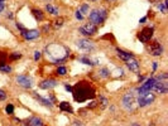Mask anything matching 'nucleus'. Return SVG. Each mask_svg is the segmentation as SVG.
Listing matches in <instances>:
<instances>
[{"mask_svg": "<svg viewBox=\"0 0 168 126\" xmlns=\"http://www.w3.org/2000/svg\"><path fill=\"white\" fill-rule=\"evenodd\" d=\"M72 96L73 100L81 104L88 100H92L96 96V88L88 81H78L72 86Z\"/></svg>", "mask_w": 168, "mask_h": 126, "instance_id": "f257e3e1", "label": "nucleus"}, {"mask_svg": "<svg viewBox=\"0 0 168 126\" xmlns=\"http://www.w3.org/2000/svg\"><path fill=\"white\" fill-rule=\"evenodd\" d=\"M44 52L47 54V57L52 60L54 64L64 63L70 55V49L67 47L61 44V43H56V42L46 47Z\"/></svg>", "mask_w": 168, "mask_h": 126, "instance_id": "f03ea898", "label": "nucleus"}, {"mask_svg": "<svg viewBox=\"0 0 168 126\" xmlns=\"http://www.w3.org/2000/svg\"><path fill=\"white\" fill-rule=\"evenodd\" d=\"M106 18H108V10L106 9H94L90 14H88V20H90V23H92V24H95L99 27V24H102Z\"/></svg>", "mask_w": 168, "mask_h": 126, "instance_id": "7ed1b4c3", "label": "nucleus"}, {"mask_svg": "<svg viewBox=\"0 0 168 126\" xmlns=\"http://www.w3.org/2000/svg\"><path fill=\"white\" fill-rule=\"evenodd\" d=\"M135 104H137V96H135V93H134V90L127 92L123 96V99H121V106H123L125 110L132 111L134 109Z\"/></svg>", "mask_w": 168, "mask_h": 126, "instance_id": "20e7f679", "label": "nucleus"}, {"mask_svg": "<svg viewBox=\"0 0 168 126\" xmlns=\"http://www.w3.org/2000/svg\"><path fill=\"white\" fill-rule=\"evenodd\" d=\"M154 101H156V95L152 92L142 93V95H138L137 97V105L139 107H146L148 105H152Z\"/></svg>", "mask_w": 168, "mask_h": 126, "instance_id": "39448f33", "label": "nucleus"}, {"mask_svg": "<svg viewBox=\"0 0 168 126\" xmlns=\"http://www.w3.org/2000/svg\"><path fill=\"white\" fill-rule=\"evenodd\" d=\"M97 30H99V27L92 24V23H85L83 25H81L80 28H78V32L85 35V37H92L95 35L97 33Z\"/></svg>", "mask_w": 168, "mask_h": 126, "instance_id": "423d86ee", "label": "nucleus"}, {"mask_svg": "<svg viewBox=\"0 0 168 126\" xmlns=\"http://www.w3.org/2000/svg\"><path fill=\"white\" fill-rule=\"evenodd\" d=\"M148 52L151 53L153 57H159L163 53V45L159 40H153L148 45Z\"/></svg>", "mask_w": 168, "mask_h": 126, "instance_id": "0eeeda50", "label": "nucleus"}, {"mask_svg": "<svg viewBox=\"0 0 168 126\" xmlns=\"http://www.w3.org/2000/svg\"><path fill=\"white\" fill-rule=\"evenodd\" d=\"M153 33H154V29L152 27H146L138 33V39L142 42V43H148L149 40L152 39Z\"/></svg>", "mask_w": 168, "mask_h": 126, "instance_id": "6e6552de", "label": "nucleus"}, {"mask_svg": "<svg viewBox=\"0 0 168 126\" xmlns=\"http://www.w3.org/2000/svg\"><path fill=\"white\" fill-rule=\"evenodd\" d=\"M154 83H156V78H154V76H152V77L147 78V80L143 82V85L137 90L138 95H142V93L151 92V91H152V88H153V86H154Z\"/></svg>", "mask_w": 168, "mask_h": 126, "instance_id": "1a4fd4ad", "label": "nucleus"}, {"mask_svg": "<svg viewBox=\"0 0 168 126\" xmlns=\"http://www.w3.org/2000/svg\"><path fill=\"white\" fill-rule=\"evenodd\" d=\"M76 45L78 47V49H81L83 50V52H91V50H94L95 49V44H94V42H91V40H88V39H78L76 42Z\"/></svg>", "mask_w": 168, "mask_h": 126, "instance_id": "9d476101", "label": "nucleus"}, {"mask_svg": "<svg viewBox=\"0 0 168 126\" xmlns=\"http://www.w3.org/2000/svg\"><path fill=\"white\" fill-rule=\"evenodd\" d=\"M15 81H17L18 85L22 86L23 88H32V86H33V81H32V78L25 76V74H19V76H17Z\"/></svg>", "mask_w": 168, "mask_h": 126, "instance_id": "9b49d317", "label": "nucleus"}, {"mask_svg": "<svg viewBox=\"0 0 168 126\" xmlns=\"http://www.w3.org/2000/svg\"><path fill=\"white\" fill-rule=\"evenodd\" d=\"M20 34H22V37L25 40H34V39H37L41 35V30H37V29H24V30L20 32Z\"/></svg>", "mask_w": 168, "mask_h": 126, "instance_id": "f8f14e48", "label": "nucleus"}, {"mask_svg": "<svg viewBox=\"0 0 168 126\" xmlns=\"http://www.w3.org/2000/svg\"><path fill=\"white\" fill-rule=\"evenodd\" d=\"M152 90L161 95H166L168 92V81H156Z\"/></svg>", "mask_w": 168, "mask_h": 126, "instance_id": "ddd939ff", "label": "nucleus"}, {"mask_svg": "<svg viewBox=\"0 0 168 126\" xmlns=\"http://www.w3.org/2000/svg\"><path fill=\"white\" fill-rule=\"evenodd\" d=\"M58 86V81L54 80V78H47V80H43L39 83V88L42 90H52V88Z\"/></svg>", "mask_w": 168, "mask_h": 126, "instance_id": "4468645a", "label": "nucleus"}, {"mask_svg": "<svg viewBox=\"0 0 168 126\" xmlns=\"http://www.w3.org/2000/svg\"><path fill=\"white\" fill-rule=\"evenodd\" d=\"M125 64H127V67L132 72H134V73H138L139 72V68H140V66H139V62H138L137 59L130 58V59H128L127 62H125Z\"/></svg>", "mask_w": 168, "mask_h": 126, "instance_id": "2eb2a0df", "label": "nucleus"}, {"mask_svg": "<svg viewBox=\"0 0 168 126\" xmlns=\"http://www.w3.org/2000/svg\"><path fill=\"white\" fill-rule=\"evenodd\" d=\"M116 55H118L120 59H123L124 62H127V60L130 59V58H134V54L133 53L127 52V50H123V49H120V48H116Z\"/></svg>", "mask_w": 168, "mask_h": 126, "instance_id": "dca6fc26", "label": "nucleus"}, {"mask_svg": "<svg viewBox=\"0 0 168 126\" xmlns=\"http://www.w3.org/2000/svg\"><path fill=\"white\" fill-rule=\"evenodd\" d=\"M27 125L28 126H44V122L38 116H32L30 119L27 120Z\"/></svg>", "mask_w": 168, "mask_h": 126, "instance_id": "f3484780", "label": "nucleus"}, {"mask_svg": "<svg viewBox=\"0 0 168 126\" xmlns=\"http://www.w3.org/2000/svg\"><path fill=\"white\" fill-rule=\"evenodd\" d=\"M33 97H34L35 100H38V101L41 102L42 105H44V106H48L49 109H51V107L53 106V104H52V102H51V100H49V99H46V97H42V96H39V95H38V93H37V92H33Z\"/></svg>", "mask_w": 168, "mask_h": 126, "instance_id": "a211bd4d", "label": "nucleus"}, {"mask_svg": "<svg viewBox=\"0 0 168 126\" xmlns=\"http://www.w3.org/2000/svg\"><path fill=\"white\" fill-rule=\"evenodd\" d=\"M78 62H81L83 64H87V66H95V64H99L100 60L99 59H90L88 57H86V55H82V57L78 58Z\"/></svg>", "mask_w": 168, "mask_h": 126, "instance_id": "6ab92c4d", "label": "nucleus"}, {"mask_svg": "<svg viewBox=\"0 0 168 126\" xmlns=\"http://www.w3.org/2000/svg\"><path fill=\"white\" fill-rule=\"evenodd\" d=\"M32 14L35 18V20L38 22H43L44 20V13L41 10V9H32Z\"/></svg>", "mask_w": 168, "mask_h": 126, "instance_id": "aec40b11", "label": "nucleus"}, {"mask_svg": "<svg viewBox=\"0 0 168 126\" xmlns=\"http://www.w3.org/2000/svg\"><path fill=\"white\" fill-rule=\"evenodd\" d=\"M59 110L61 111H64V112H68V114H72L73 112L72 107H71V105H70L68 102H61V104H59Z\"/></svg>", "mask_w": 168, "mask_h": 126, "instance_id": "412c9836", "label": "nucleus"}, {"mask_svg": "<svg viewBox=\"0 0 168 126\" xmlns=\"http://www.w3.org/2000/svg\"><path fill=\"white\" fill-rule=\"evenodd\" d=\"M46 10L49 14H52V15H58V13H59V9L53 6L52 4H47V5H46Z\"/></svg>", "mask_w": 168, "mask_h": 126, "instance_id": "4be33fe9", "label": "nucleus"}, {"mask_svg": "<svg viewBox=\"0 0 168 126\" xmlns=\"http://www.w3.org/2000/svg\"><path fill=\"white\" fill-rule=\"evenodd\" d=\"M167 6H168V0H164L163 3L158 4V10H161L162 14H167Z\"/></svg>", "mask_w": 168, "mask_h": 126, "instance_id": "5701e85b", "label": "nucleus"}, {"mask_svg": "<svg viewBox=\"0 0 168 126\" xmlns=\"http://www.w3.org/2000/svg\"><path fill=\"white\" fill-rule=\"evenodd\" d=\"M99 76H100L101 78H108V77H110V71H109V68H106V67L101 68L100 71H99Z\"/></svg>", "mask_w": 168, "mask_h": 126, "instance_id": "b1692460", "label": "nucleus"}, {"mask_svg": "<svg viewBox=\"0 0 168 126\" xmlns=\"http://www.w3.org/2000/svg\"><path fill=\"white\" fill-rule=\"evenodd\" d=\"M63 23H64V19H63V18H57V19H56L54 20V23H53V27L56 28V29H58V28H61V27H62L63 25Z\"/></svg>", "mask_w": 168, "mask_h": 126, "instance_id": "393cba45", "label": "nucleus"}, {"mask_svg": "<svg viewBox=\"0 0 168 126\" xmlns=\"http://www.w3.org/2000/svg\"><path fill=\"white\" fill-rule=\"evenodd\" d=\"M7 59H8V54L0 50V66H4V64H8V63H7Z\"/></svg>", "mask_w": 168, "mask_h": 126, "instance_id": "a878e982", "label": "nucleus"}, {"mask_svg": "<svg viewBox=\"0 0 168 126\" xmlns=\"http://www.w3.org/2000/svg\"><path fill=\"white\" fill-rule=\"evenodd\" d=\"M99 104L101 106V109H105V107L109 105V100L106 99L105 96H100V102H99Z\"/></svg>", "mask_w": 168, "mask_h": 126, "instance_id": "bb28decb", "label": "nucleus"}, {"mask_svg": "<svg viewBox=\"0 0 168 126\" xmlns=\"http://www.w3.org/2000/svg\"><path fill=\"white\" fill-rule=\"evenodd\" d=\"M22 58V53L19 52H13L10 53V55H9V59L10 60H17V59H20Z\"/></svg>", "mask_w": 168, "mask_h": 126, "instance_id": "cd10ccee", "label": "nucleus"}, {"mask_svg": "<svg viewBox=\"0 0 168 126\" xmlns=\"http://www.w3.org/2000/svg\"><path fill=\"white\" fill-rule=\"evenodd\" d=\"M56 73L58 74V76H66V73H67V68L66 67H63V66H61L57 68V71H56Z\"/></svg>", "mask_w": 168, "mask_h": 126, "instance_id": "c85d7f7f", "label": "nucleus"}, {"mask_svg": "<svg viewBox=\"0 0 168 126\" xmlns=\"http://www.w3.org/2000/svg\"><path fill=\"white\" fill-rule=\"evenodd\" d=\"M12 71H13V68L10 66H8V64L0 66V72H3V73H10Z\"/></svg>", "mask_w": 168, "mask_h": 126, "instance_id": "c756f323", "label": "nucleus"}, {"mask_svg": "<svg viewBox=\"0 0 168 126\" xmlns=\"http://www.w3.org/2000/svg\"><path fill=\"white\" fill-rule=\"evenodd\" d=\"M78 12H80L82 15H85V14H87L88 13V4H82L81 5V8L78 9Z\"/></svg>", "mask_w": 168, "mask_h": 126, "instance_id": "7c9ffc66", "label": "nucleus"}, {"mask_svg": "<svg viewBox=\"0 0 168 126\" xmlns=\"http://www.w3.org/2000/svg\"><path fill=\"white\" fill-rule=\"evenodd\" d=\"M5 112H7L8 115H13V114H14V106H13L12 104H8V105H7Z\"/></svg>", "mask_w": 168, "mask_h": 126, "instance_id": "2f4dec72", "label": "nucleus"}, {"mask_svg": "<svg viewBox=\"0 0 168 126\" xmlns=\"http://www.w3.org/2000/svg\"><path fill=\"white\" fill-rule=\"evenodd\" d=\"M41 57H42V52H39V50H35V52H34V60H35V62H38V60L41 59Z\"/></svg>", "mask_w": 168, "mask_h": 126, "instance_id": "473e14b6", "label": "nucleus"}, {"mask_svg": "<svg viewBox=\"0 0 168 126\" xmlns=\"http://www.w3.org/2000/svg\"><path fill=\"white\" fill-rule=\"evenodd\" d=\"M7 100V92L4 90H0V101Z\"/></svg>", "mask_w": 168, "mask_h": 126, "instance_id": "72a5a7b5", "label": "nucleus"}, {"mask_svg": "<svg viewBox=\"0 0 168 126\" xmlns=\"http://www.w3.org/2000/svg\"><path fill=\"white\" fill-rule=\"evenodd\" d=\"M97 105H99V104H97L96 101H92V102H90V104L87 105V109H95Z\"/></svg>", "mask_w": 168, "mask_h": 126, "instance_id": "f704fd0d", "label": "nucleus"}, {"mask_svg": "<svg viewBox=\"0 0 168 126\" xmlns=\"http://www.w3.org/2000/svg\"><path fill=\"white\" fill-rule=\"evenodd\" d=\"M75 17H76L78 20H82V19H83V15H82V14H81L80 12H78V10L76 12V14H75Z\"/></svg>", "mask_w": 168, "mask_h": 126, "instance_id": "c9c22d12", "label": "nucleus"}, {"mask_svg": "<svg viewBox=\"0 0 168 126\" xmlns=\"http://www.w3.org/2000/svg\"><path fill=\"white\" fill-rule=\"evenodd\" d=\"M48 30H49V24L43 25V28H42V32H43V33H47Z\"/></svg>", "mask_w": 168, "mask_h": 126, "instance_id": "e433bc0d", "label": "nucleus"}, {"mask_svg": "<svg viewBox=\"0 0 168 126\" xmlns=\"http://www.w3.org/2000/svg\"><path fill=\"white\" fill-rule=\"evenodd\" d=\"M64 88H66V91L72 92V86H71V85H67V83H64Z\"/></svg>", "mask_w": 168, "mask_h": 126, "instance_id": "4c0bfd02", "label": "nucleus"}, {"mask_svg": "<svg viewBox=\"0 0 168 126\" xmlns=\"http://www.w3.org/2000/svg\"><path fill=\"white\" fill-rule=\"evenodd\" d=\"M157 68H158V63L157 62H153V72H156Z\"/></svg>", "mask_w": 168, "mask_h": 126, "instance_id": "58836bf2", "label": "nucleus"}, {"mask_svg": "<svg viewBox=\"0 0 168 126\" xmlns=\"http://www.w3.org/2000/svg\"><path fill=\"white\" fill-rule=\"evenodd\" d=\"M4 8H5V4H4V3H0V13L4 10Z\"/></svg>", "mask_w": 168, "mask_h": 126, "instance_id": "ea45409f", "label": "nucleus"}, {"mask_svg": "<svg viewBox=\"0 0 168 126\" xmlns=\"http://www.w3.org/2000/svg\"><path fill=\"white\" fill-rule=\"evenodd\" d=\"M147 22V17H144V18H142L140 20H139V23H140V24H143V23H146Z\"/></svg>", "mask_w": 168, "mask_h": 126, "instance_id": "a19ab883", "label": "nucleus"}, {"mask_svg": "<svg viewBox=\"0 0 168 126\" xmlns=\"http://www.w3.org/2000/svg\"><path fill=\"white\" fill-rule=\"evenodd\" d=\"M144 80H146V77H143V76H140V77H139V83H142Z\"/></svg>", "mask_w": 168, "mask_h": 126, "instance_id": "79ce46f5", "label": "nucleus"}, {"mask_svg": "<svg viewBox=\"0 0 168 126\" xmlns=\"http://www.w3.org/2000/svg\"><path fill=\"white\" fill-rule=\"evenodd\" d=\"M75 124H76V126H82V125H81L82 122H80V121H75Z\"/></svg>", "mask_w": 168, "mask_h": 126, "instance_id": "37998d69", "label": "nucleus"}, {"mask_svg": "<svg viewBox=\"0 0 168 126\" xmlns=\"http://www.w3.org/2000/svg\"><path fill=\"white\" fill-rule=\"evenodd\" d=\"M7 17L9 18V19H13V14H12V13H9V14H8V15H7Z\"/></svg>", "mask_w": 168, "mask_h": 126, "instance_id": "c03bdc74", "label": "nucleus"}, {"mask_svg": "<svg viewBox=\"0 0 168 126\" xmlns=\"http://www.w3.org/2000/svg\"><path fill=\"white\" fill-rule=\"evenodd\" d=\"M132 126H140V125L137 124V122H134V124H132Z\"/></svg>", "mask_w": 168, "mask_h": 126, "instance_id": "a18cd8bd", "label": "nucleus"}, {"mask_svg": "<svg viewBox=\"0 0 168 126\" xmlns=\"http://www.w3.org/2000/svg\"><path fill=\"white\" fill-rule=\"evenodd\" d=\"M105 1H108V3H111V1H115V0H105Z\"/></svg>", "mask_w": 168, "mask_h": 126, "instance_id": "49530a36", "label": "nucleus"}, {"mask_svg": "<svg viewBox=\"0 0 168 126\" xmlns=\"http://www.w3.org/2000/svg\"><path fill=\"white\" fill-rule=\"evenodd\" d=\"M4 1H5V0H0V3H4Z\"/></svg>", "mask_w": 168, "mask_h": 126, "instance_id": "de8ad7c7", "label": "nucleus"}, {"mask_svg": "<svg viewBox=\"0 0 168 126\" xmlns=\"http://www.w3.org/2000/svg\"><path fill=\"white\" fill-rule=\"evenodd\" d=\"M91 1H97V0H91Z\"/></svg>", "mask_w": 168, "mask_h": 126, "instance_id": "09e8293b", "label": "nucleus"}, {"mask_svg": "<svg viewBox=\"0 0 168 126\" xmlns=\"http://www.w3.org/2000/svg\"><path fill=\"white\" fill-rule=\"evenodd\" d=\"M46 1H51V0H46Z\"/></svg>", "mask_w": 168, "mask_h": 126, "instance_id": "8fccbe9b", "label": "nucleus"}, {"mask_svg": "<svg viewBox=\"0 0 168 126\" xmlns=\"http://www.w3.org/2000/svg\"><path fill=\"white\" fill-rule=\"evenodd\" d=\"M23 126H25V125H23Z\"/></svg>", "mask_w": 168, "mask_h": 126, "instance_id": "3c124183", "label": "nucleus"}]
</instances>
